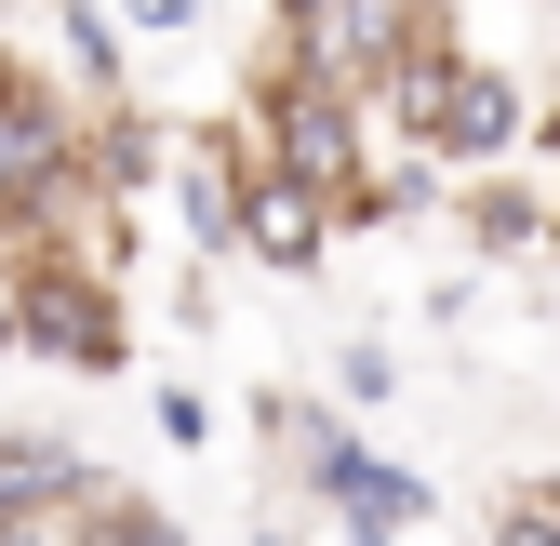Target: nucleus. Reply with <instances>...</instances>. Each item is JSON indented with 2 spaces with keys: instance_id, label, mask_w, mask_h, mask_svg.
Masks as SVG:
<instances>
[{
  "instance_id": "1",
  "label": "nucleus",
  "mask_w": 560,
  "mask_h": 546,
  "mask_svg": "<svg viewBox=\"0 0 560 546\" xmlns=\"http://www.w3.org/2000/svg\"><path fill=\"white\" fill-rule=\"evenodd\" d=\"M254 133H267V161H280V174H307L320 200H347V227L374 214L387 120L347 94V81H320V67H294V54H267V81H254Z\"/></svg>"
},
{
  "instance_id": "2",
  "label": "nucleus",
  "mask_w": 560,
  "mask_h": 546,
  "mask_svg": "<svg viewBox=\"0 0 560 546\" xmlns=\"http://www.w3.org/2000/svg\"><path fill=\"white\" fill-rule=\"evenodd\" d=\"M94 120H67V94L40 67L0 54V227H81L94 214V161H81Z\"/></svg>"
},
{
  "instance_id": "3",
  "label": "nucleus",
  "mask_w": 560,
  "mask_h": 546,
  "mask_svg": "<svg viewBox=\"0 0 560 546\" xmlns=\"http://www.w3.org/2000/svg\"><path fill=\"white\" fill-rule=\"evenodd\" d=\"M14 294H27V360H67V373H120L133 360L120 281L81 266L67 240H14Z\"/></svg>"
},
{
  "instance_id": "4",
  "label": "nucleus",
  "mask_w": 560,
  "mask_h": 546,
  "mask_svg": "<svg viewBox=\"0 0 560 546\" xmlns=\"http://www.w3.org/2000/svg\"><path fill=\"white\" fill-rule=\"evenodd\" d=\"M454 14V0H280V54H294V67H320V81H347V94H387V67L413 54V40H428Z\"/></svg>"
},
{
  "instance_id": "5",
  "label": "nucleus",
  "mask_w": 560,
  "mask_h": 546,
  "mask_svg": "<svg viewBox=\"0 0 560 546\" xmlns=\"http://www.w3.org/2000/svg\"><path fill=\"white\" fill-rule=\"evenodd\" d=\"M347 240V200H320L307 174L254 161V214H241V266H267V281H320Z\"/></svg>"
},
{
  "instance_id": "6",
  "label": "nucleus",
  "mask_w": 560,
  "mask_h": 546,
  "mask_svg": "<svg viewBox=\"0 0 560 546\" xmlns=\"http://www.w3.org/2000/svg\"><path fill=\"white\" fill-rule=\"evenodd\" d=\"M534 120H547V107H534V94L508 81V67H494V54H480L428 161H441V174H467V187H494V174H521V161H534Z\"/></svg>"
},
{
  "instance_id": "7",
  "label": "nucleus",
  "mask_w": 560,
  "mask_h": 546,
  "mask_svg": "<svg viewBox=\"0 0 560 546\" xmlns=\"http://www.w3.org/2000/svg\"><path fill=\"white\" fill-rule=\"evenodd\" d=\"M254 427H267L280 480H294L307 507H334L347 480H361V427H347V400H307V387H267V400H254Z\"/></svg>"
},
{
  "instance_id": "8",
  "label": "nucleus",
  "mask_w": 560,
  "mask_h": 546,
  "mask_svg": "<svg viewBox=\"0 0 560 546\" xmlns=\"http://www.w3.org/2000/svg\"><path fill=\"white\" fill-rule=\"evenodd\" d=\"M467 40H454V14L428 27V40H413L400 67H387V94H374V120H387V147H441V120H454V94H467Z\"/></svg>"
},
{
  "instance_id": "9",
  "label": "nucleus",
  "mask_w": 560,
  "mask_h": 546,
  "mask_svg": "<svg viewBox=\"0 0 560 546\" xmlns=\"http://www.w3.org/2000/svg\"><path fill=\"white\" fill-rule=\"evenodd\" d=\"M174 147H187V133H161L148 107H94V133H81V161H94V200H148L161 174H174Z\"/></svg>"
},
{
  "instance_id": "10",
  "label": "nucleus",
  "mask_w": 560,
  "mask_h": 546,
  "mask_svg": "<svg viewBox=\"0 0 560 546\" xmlns=\"http://www.w3.org/2000/svg\"><path fill=\"white\" fill-rule=\"evenodd\" d=\"M94 480H107V466H81V440H40V427L0 440V520H27V507H81Z\"/></svg>"
},
{
  "instance_id": "11",
  "label": "nucleus",
  "mask_w": 560,
  "mask_h": 546,
  "mask_svg": "<svg viewBox=\"0 0 560 546\" xmlns=\"http://www.w3.org/2000/svg\"><path fill=\"white\" fill-rule=\"evenodd\" d=\"M547 227H560V187H547V174L467 187V240H480V253H547Z\"/></svg>"
},
{
  "instance_id": "12",
  "label": "nucleus",
  "mask_w": 560,
  "mask_h": 546,
  "mask_svg": "<svg viewBox=\"0 0 560 546\" xmlns=\"http://www.w3.org/2000/svg\"><path fill=\"white\" fill-rule=\"evenodd\" d=\"M120 27L133 14H107V0H54V54H67V81L94 107H120Z\"/></svg>"
},
{
  "instance_id": "13",
  "label": "nucleus",
  "mask_w": 560,
  "mask_h": 546,
  "mask_svg": "<svg viewBox=\"0 0 560 546\" xmlns=\"http://www.w3.org/2000/svg\"><path fill=\"white\" fill-rule=\"evenodd\" d=\"M334 507H347V520H374V533H413V520H428L441 494H428V480H413V466H387V453H361V480H347Z\"/></svg>"
},
{
  "instance_id": "14",
  "label": "nucleus",
  "mask_w": 560,
  "mask_h": 546,
  "mask_svg": "<svg viewBox=\"0 0 560 546\" xmlns=\"http://www.w3.org/2000/svg\"><path fill=\"white\" fill-rule=\"evenodd\" d=\"M94 546H187V533H174V507H148L133 480H107L94 494Z\"/></svg>"
},
{
  "instance_id": "15",
  "label": "nucleus",
  "mask_w": 560,
  "mask_h": 546,
  "mask_svg": "<svg viewBox=\"0 0 560 546\" xmlns=\"http://www.w3.org/2000/svg\"><path fill=\"white\" fill-rule=\"evenodd\" d=\"M480 546H560V480H521V494H494V533Z\"/></svg>"
},
{
  "instance_id": "16",
  "label": "nucleus",
  "mask_w": 560,
  "mask_h": 546,
  "mask_svg": "<svg viewBox=\"0 0 560 546\" xmlns=\"http://www.w3.org/2000/svg\"><path fill=\"white\" fill-rule=\"evenodd\" d=\"M254 546H387V533H374V520H347V507H320V520L267 507V520H254Z\"/></svg>"
},
{
  "instance_id": "17",
  "label": "nucleus",
  "mask_w": 560,
  "mask_h": 546,
  "mask_svg": "<svg viewBox=\"0 0 560 546\" xmlns=\"http://www.w3.org/2000/svg\"><path fill=\"white\" fill-rule=\"evenodd\" d=\"M334 400H347V414H374V400H400V360L374 347V333H361V347H334Z\"/></svg>"
},
{
  "instance_id": "18",
  "label": "nucleus",
  "mask_w": 560,
  "mask_h": 546,
  "mask_svg": "<svg viewBox=\"0 0 560 546\" xmlns=\"http://www.w3.org/2000/svg\"><path fill=\"white\" fill-rule=\"evenodd\" d=\"M441 200V161L428 147H387V174H374V214H428Z\"/></svg>"
},
{
  "instance_id": "19",
  "label": "nucleus",
  "mask_w": 560,
  "mask_h": 546,
  "mask_svg": "<svg viewBox=\"0 0 560 546\" xmlns=\"http://www.w3.org/2000/svg\"><path fill=\"white\" fill-rule=\"evenodd\" d=\"M107 494V480H94ZM94 494L81 507H27V520H0V546H94Z\"/></svg>"
},
{
  "instance_id": "20",
  "label": "nucleus",
  "mask_w": 560,
  "mask_h": 546,
  "mask_svg": "<svg viewBox=\"0 0 560 546\" xmlns=\"http://www.w3.org/2000/svg\"><path fill=\"white\" fill-rule=\"evenodd\" d=\"M161 440L200 453V440H214V400H200V387H161Z\"/></svg>"
},
{
  "instance_id": "21",
  "label": "nucleus",
  "mask_w": 560,
  "mask_h": 546,
  "mask_svg": "<svg viewBox=\"0 0 560 546\" xmlns=\"http://www.w3.org/2000/svg\"><path fill=\"white\" fill-rule=\"evenodd\" d=\"M120 14L148 27V40H187V27H200V0H120Z\"/></svg>"
},
{
  "instance_id": "22",
  "label": "nucleus",
  "mask_w": 560,
  "mask_h": 546,
  "mask_svg": "<svg viewBox=\"0 0 560 546\" xmlns=\"http://www.w3.org/2000/svg\"><path fill=\"white\" fill-rule=\"evenodd\" d=\"M0 360H27V294H14V266H0Z\"/></svg>"
},
{
  "instance_id": "23",
  "label": "nucleus",
  "mask_w": 560,
  "mask_h": 546,
  "mask_svg": "<svg viewBox=\"0 0 560 546\" xmlns=\"http://www.w3.org/2000/svg\"><path fill=\"white\" fill-rule=\"evenodd\" d=\"M534 174H547V187H560V107H547V120H534Z\"/></svg>"
},
{
  "instance_id": "24",
  "label": "nucleus",
  "mask_w": 560,
  "mask_h": 546,
  "mask_svg": "<svg viewBox=\"0 0 560 546\" xmlns=\"http://www.w3.org/2000/svg\"><path fill=\"white\" fill-rule=\"evenodd\" d=\"M547 266H560V227H547Z\"/></svg>"
}]
</instances>
